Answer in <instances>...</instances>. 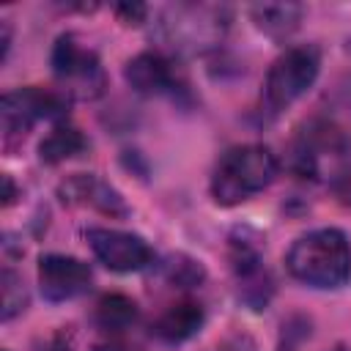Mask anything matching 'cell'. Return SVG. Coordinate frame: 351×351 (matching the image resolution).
Segmentation results:
<instances>
[{"mask_svg":"<svg viewBox=\"0 0 351 351\" xmlns=\"http://www.w3.org/2000/svg\"><path fill=\"white\" fill-rule=\"evenodd\" d=\"M335 351H348V348H343V346H337V348H335Z\"/></svg>","mask_w":351,"mask_h":351,"instance_id":"7402d4cb","label":"cell"},{"mask_svg":"<svg viewBox=\"0 0 351 351\" xmlns=\"http://www.w3.org/2000/svg\"><path fill=\"white\" fill-rule=\"evenodd\" d=\"M88 148V140L74 126H55L41 143H38V159L44 165H60L71 156H80Z\"/></svg>","mask_w":351,"mask_h":351,"instance_id":"9a60e30c","label":"cell"},{"mask_svg":"<svg viewBox=\"0 0 351 351\" xmlns=\"http://www.w3.org/2000/svg\"><path fill=\"white\" fill-rule=\"evenodd\" d=\"M93 321L104 332H123L137 321V304L123 293H107L96 302Z\"/></svg>","mask_w":351,"mask_h":351,"instance_id":"2e32d148","label":"cell"},{"mask_svg":"<svg viewBox=\"0 0 351 351\" xmlns=\"http://www.w3.org/2000/svg\"><path fill=\"white\" fill-rule=\"evenodd\" d=\"M321 69V52L313 44H299L285 49L271 69L266 71L263 82V107L269 112H282L299 96H304Z\"/></svg>","mask_w":351,"mask_h":351,"instance_id":"277c9868","label":"cell"},{"mask_svg":"<svg viewBox=\"0 0 351 351\" xmlns=\"http://www.w3.org/2000/svg\"><path fill=\"white\" fill-rule=\"evenodd\" d=\"M90 266L71 255H41L38 261V288L47 302H69L90 288Z\"/></svg>","mask_w":351,"mask_h":351,"instance_id":"9c48e42d","label":"cell"},{"mask_svg":"<svg viewBox=\"0 0 351 351\" xmlns=\"http://www.w3.org/2000/svg\"><path fill=\"white\" fill-rule=\"evenodd\" d=\"M52 74L74 99H99L104 93V69L93 49L82 47L77 36L66 33L52 47Z\"/></svg>","mask_w":351,"mask_h":351,"instance_id":"5b68a950","label":"cell"},{"mask_svg":"<svg viewBox=\"0 0 351 351\" xmlns=\"http://www.w3.org/2000/svg\"><path fill=\"white\" fill-rule=\"evenodd\" d=\"M165 269H167V280H170L173 285H181V288H195V285H200L203 277H206L203 266H200L197 261H192V258H184V255L170 258V263H167Z\"/></svg>","mask_w":351,"mask_h":351,"instance_id":"ac0fdd59","label":"cell"},{"mask_svg":"<svg viewBox=\"0 0 351 351\" xmlns=\"http://www.w3.org/2000/svg\"><path fill=\"white\" fill-rule=\"evenodd\" d=\"M123 77L143 96H162V93H173L178 88L176 69L162 52H140V55H134L126 63Z\"/></svg>","mask_w":351,"mask_h":351,"instance_id":"8fae6325","label":"cell"},{"mask_svg":"<svg viewBox=\"0 0 351 351\" xmlns=\"http://www.w3.org/2000/svg\"><path fill=\"white\" fill-rule=\"evenodd\" d=\"M285 269L310 288H340L351 280V244L337 228L310 230L285 252Z\"/></svg>","mask_w":351,"mask_h":351,"instance_id":"6da1fadb","label":"cell"},{"mask_svg":"<svg viewBox=\"0 0 351 351\" xmlns=\"http://www.w3.org/2000/svg\"><path fill=\"white\" fill-rule=\"evenodd\" d=\"M93 351H137V348H129L123 343H104V346H96Z\"/></svg>","mask_w":351,"mask_h":351,"instance_id":"44dd1931","label":"cell"},{"mask_svg":"<svg viewBox=\"0 0 351 351\" xmlns=\"http://www.w3.org/2000/svg\"><path fill=\"white\" fill-rule=\"evenodd\" d=\"M282 351H291V348H282Z\"/></svg>","mask_w":351,"mask_h":351,"instance_id":"cb8c5ba5","label":"cell"},{"mask_svg":"<svg viewBox=\"0 0 351 351\" xmlns=\"http://www.w3.org/2000/svg\"><path fill=\"white\" fill-rule=\"evenodd\" d=\"M115 14L121 16L123 25H140L145 19V5H140V3H134V5L121 3V5H115Z\"/></svg>","mask_w":351,"mask_h":351,"instance_id":"d6986e66","label":"cell"},{"mask_svg":"<svg viewBox=\"0 0 351 351\" xmlns=\"http://www.w3.org/2000/svg\"><path fill=\"white\" fill-rule=\"evenodd\" d=\"M277 156L261 143L236 145L222 154L211 176V197L219 206H239L277 178Z\"/></svg>","mask_w":351,"mask_h":351,"instance_id":"7a4b0ae2","label":"cell"},{"mask_svg":"<svg viewBox=\"0 0 351 351\" xmlns=\"http://www.w3.org/2000/svg\"><path fill=\"white\" fill-rule=\"evenodd\" d=\"M3 186H5V192H3V206H11L14 203V181H11V176H3Z\"/></svg>","mask_w":351,"mask_h":351,"instance_id":"ffe728a7","label":"cell"},{"mask_svg":"<svg viewBox=\"0 0 351 351\" xmlns=\"http://www.w3.org/2000/svg\"><path fill=\"white\" fill-rule=\"evenodd\" d=\"M348 200H351V186H348Z\"/></svg>","mask_w":351,"mask_h":351,"instance_id":"603a6c76","label":"cell"},{"mask_svg":"<svg viewBox=\"0 0 351 351\" xmlns=\"http://www.w3.org/2000/svg\"><path fill=\"white\" fill-rule=\"evenodd\" d=\"M228 30V8L206 3L170 5L159 19V36L178 52H208Z\"/></svg>","mask_w":351,"mask_h":351,"instance_id":"3957f363","label":"cell"},{"mask_svg":"<svg viewBox=\"0 0 351 351\" xmlns=\"http://www.w3.org/2000/svg\"><path fill=\"white\" fill-rule=\"evenodd\" d=\"M85 239L96 261L104 263L110 271H140L154 261V250L137 233L112 230V228H88Z\"/></svg>","mask_w":351,"mask_h":351,"instance_id":"52a82bcc","label":"cell"},{"mask_svg":"<svg viewBox=\"0 0 351 351\" xmlns=\"http://www.w3.org/2000/svg\"><path fill=\"white\" fill-rule=\"evenodd\" d=\"M233 271L239 280V293L241 299L252 307L261 310L266 307L269 296H271V280L266 274V269L261 266V255L244 241V244H233Z\"/></svg>","mask_w":351,"mask_h":351,"instance_id":"7c38bea8","label":"cell"},{"mask_svg":"<svg viewBox=\"0 0 351 351\" xmlns=\"http://www.w3.org/2000/svg\"><path fill=\"white\" fill-rule=\"evenodd\" d=\"M0 288H3V321H11L27 307V291H25L22 277L8 266L0 274Z\"/></svg>","mask_w":351,"mask_h":351,"instance_id":"e0dca14e","label":"cell"},{"mask_svg":"<svg viewBox=\"0 0 351 351\" xmlns=\"http://www.w3.org/2000/svg\"><path fill=\"white\" fill-rule=\"evenodd\" d=\"M69 112L66 96L44 88H19L8 90L0 101V118H3V132L5 137H19L25 134L33 123L38 121H55Z\"/></svg>","mask_w":351,"mask_h":351,"instance_id":"8992f818","label":"cell"},{"mask_svg":"<svg viewBox=\"0 0 351 351\" xmlns=\"http://www.w3.org/2000/svg\"><path fill=\"white\" fill-rule=\"evenodd\" d=\"M203 321H206L203 307L192 299H181V302L170 304L165 313H159V318L151 324V332L165 343H181V340H189L192 335H197Z\"/></svg>","mask_w":351,"mask_h":351,"instance_id":"4fadbf2b","label":"cell"},{"mask_svg":"<svg viewBox=\"0 0 351 351\" xmlns=\"http://www.w3.org/2000/svg\"><path fill=\"white\" fill-rule=\"evenodd\" d=\"M250 16L255 27L271 38H288L299 22H302V5L299 3H258L250 8Z\"/></svg>","mask_w":351,"mask_h":351,"instance_id":"5bb4252c","label":"cell"},{"mask_svg":"<svg viewBox=\"0 0 351 351\" xmlns=\"http://www.w3.org/2000/svg\"><path fill=\"white\" fill-rule=\"evenodd\" d=\"M348 137L332 126V123H315L302 132L296 148H293V167L310 178H324L326 165L329 170L346 156Z\"/></svg>","mask_w":351,"mask_h":351,"instance_id":"ba28073f","label":"cell"},{"mask_svg":"<svg viewBox=\"0 0 351 351\" xmlns=\"http://www.w3.org/2000/svg\"><path fill=\"white\" fill-rule=\"evenodd\" d=\"M58 197L63 206H90V208L110 214V217H126L129 214L123 197L99 176H85V173L69 176L58 186Z\"/></svg>","mask_w":351,"mask_h":351,"instance_id":"30bf717a","label":"cell"}]
</instances>
